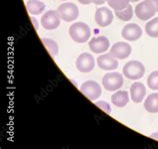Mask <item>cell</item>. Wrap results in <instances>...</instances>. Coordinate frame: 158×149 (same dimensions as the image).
Instances as JSON below:
<instances>
[{"mask_svg":"<svg viewBox=\"0 0 158 149\" xmlns=\"http://www.w3.org/2000/svg\"><path fill=\"white\" fill-rule=\"evenodd\" d=\"M69 35L77 43H84L90 38L91 30L84 22H74L69 27Z\"/></svg>","mask_w":158,"mask_h":149,"instance_id":"6da1fadb","label":"cell"},{"mask_svg":"<svg viewBox=\"0 0 158 149\" xmlns=\"http://www.w3.org/2000/svg\"><path fill=\"white\" fill-rule=\"evenodd\" d=\"M122 73L128 80H139L145 74V67L138 61H130L123 65Z\"/></svg>","mask_w":158,"mask_h":149,"instance_id":"7a4b0ae2","label":"cell"},{"mask_svg":"<svg viewBox=\"0 0 158 149\" xmlns=\"http://www.w3.org/2000/svg\"><path fill=\"white\" fill-rule=\"evenodd\" d=\"M57 13L59 15L61 20L66 22L75 21L79 16V9L78 7L72 2H66L61 4L57 8Z\"/></svg>","mask_w":158,"mask_h":149,"instance_id":"3957f363","label":"cell"},{"mask_svg":"<svg viewBox=\"0 0 158 149\" xmlns=\"http://www.w3.org/2000/svg\"><path fill=\"white\" fill-rule=\"evenodd\" d=\"M102 86L109 92H115L123 86V76L118 72H111L104 74Z\"/></svg>","mask_w":158,"mask_h":149,"instance_id":"277c9868","label":"cell"},{"mask_svg":"<svg viewBox=\"0 0 158 149\" xmlns=\"http://www.w3.org/2000/svg\"><path fill=\"white\" fill-rule=\"evenodd\" d=\"M135 15L140 20L143 21H147L151 17L155 15L156 13V8L153 4L149 1V0H143L140 3H138L135 7Z\"/></svg>","mask_w":158,"mask_h":149,"instance_id":"5b68a950","label":"cell"},{"mask_svg":"<svg viewBox=\"0 0 158 149\" xmlns=\"http://www.w3.org/2000/svg\"><path fill=\"white\" fill-rule=\"evenodd\" d=\"M80 92L90 101H95L101 96V86L95 81H86L80 86Z\"/></svg>","mask_w":158,"mask_h":149,"instance_id":"8992f818","label":"cell"},{"mask_svg":"<svg viewBox=\"0 0 158 149\" xmlns=\"http://www.w3.org/2000/svg\"><path fill=\"white\" fill-rule=\"evenodd\" d=\"M95 59L92 55H90L88 52L81 53L80 56L77 57L76 60V69L80 73H90L91 71H93V69L95 67Z\"/></svg>","mask_w":158,"mask_h":149,"instance_id":"52a82bcc","label":"cell"},{"mask_svg":"<svg viewBox=\"0 0 158 149\" xmlns=\"http://www.w3.org/2000/svg\"><path fill=\"white\" fill-rule=\"evenodd\" d=\"M61 19L56 10H48L41 17V25L46 30H53L60 25Z\"/></svg>","mask_w":158,"mask_h":149,"instance_id":"ba28073f","label":"cell"},{"mask_svg":"<svg viewBox=\"0 0 158 149\" xmlns=\"http://www.w3.org/2000/svg\"><path fill=\"white\" fill-rule=\"evenodd\" d=\"M131 45L124 41H118L111 47L109 53L117 60H125L131 55Z\"/></svg>","mask_w":158,"mask_h":149,"instance_id":"9c48e42d","label":"cell"},{"mask_svg":"<svg viewBox=\"0 0 158 149\" xmlns=\"http://www.w3.org/2000/svg\"><path fill=\"white\" fill-rule=\"evenodd\" d=\"M112 21H113V12L109 8L105 6L97 8L96 12H95V22L99 26L106 27L110 25Z\"/></svg>","mask_w":158,"mask_h":149,"instance_id":"30bf717a","label":"cell"},{"mask_svg":"<svg viewBox=\"0 0 158 149\" xmlns=\"http://www.w3.org/2000/svg\"><path fill=\"white\" fill-rule=\"evenodd\" d=\"M121 35L125 40L128 41H136L142 35V29L136 23H127L122 28Z\"/></svg>","mask_w":158,"mask_h":149,"instance_id":"8fae6325","label":"cell"},{"mask_svg":"<svg viewBox=\"0 0 158 149\" xmlns=\"http://www.w3.org/2000/svg\"><path fill=\"white\" fill-rule=\"evenodd\" d=\"M110 47L109 39L106 36H97L93 37L89 40V48L93 53H103L105 52Z\"/></svg>","mask_w":158,"mask_h":149,"instance_id":"7c38bea8","label":"cell"},{"mask_svg":"<svg viewBox=\"0 0 158 149\" xmlns=\"http://www.w3.org/2000/svg\"><path fill=\"white\" fill-rule=\"evenodd\" d=\"M96 64L103 71H114L118 68L117 59H115L110 53H104L97 57Z\"/></svg>","mask_w":158,"mask_h":149,"instance_id":"4fadbf2b","label":"cell"},{"mask_svg":"<svg viewBox=\"0 0 158 149\" xmlns=\"http://www.w3.org/2000/svg\"><path fill=\"white\" fill-rule=\"evenodd\" d=\"M146 95V88L140 82L133 83L130 87V97L134 103H141Z\"/></svg>","mask_w":158,"mask_h":149,"instance_id":"5bb4252c","label":"cell"},{"mask_svg":"<svg viewBox=\"0 0 158 149\" xmlns=\"http://www.w3.org/2000/svg\"><path fill=\"white\" fill-rule=\"evenodd\" d=\"M111 102L119 108L125 107L129 102V94L127 91H117L111 96Z\"/></svg>","mask_w":158,"mask_h":149,"instance_id":"9a60e30c","label":"cell"},{"mask_svg":"<svg viewBox=\"0 0 158 149\" xmlns=\"http://www.w3.org/2000/svg\"><path fill=\"white\" fill-rule=\"evenodd\" d=\"M46 5L40 0H28L26 2V8L27 11L31 15H39L42 14Z\"/></svg>","mask_w":158,"mask_h":149,"instance_id":"2e32d148","label":"cell"},{"mask_svg":"<svg viewBox=\"0 0 158 149\" xmlns=\"http://www.w3.org/2000/svg\"><path fill=\"white\" fill-rule=\"evenodd\" d=\"M144 108L149 113H158V93H152L144 101Z\"/></svg>","mask_w":158,"mask_h":149,"instance_id":"e0dca14e","label":"cell"},{"mask_svg":"<svg viewBox=\"0 0 158 149\" xmlns=\"http://www.w3.org/2000/svg\"><path fill=\"white\" fill-rule=\"evenodd\" d=\"M42 43L44 44V47H46V49L48 51L49 55L52 57L56 56L58 55V52H59V47H58V43L55 40L44 37V38H42Z\"/></svg>","mask_w":158,"mask_h":149,"instance_id":"ac0fdd59","label":"cell"},{"mask_svg":"<svg viewBox=\"0 0 158 149\" xmlns=\"http://www.w3.org/2000/svg\"><path fill=\"white\" fill-rule=\"evenodd\" d=\"M145 32L150 37H158V17L149 20V22L146 23Z\"/></svg>","mask_w":158,"mask_h":149,"instance_id":"d6986e66","label":"cell"},{"mask_svg":"<svg viewBox=\"0 0 158 149\" xmlns=\"http://www.w3.org/2000/svg\"><path fill=\"white\" fill-rule=\"evenodd\" d=\"M115 15L122 21H129L133 17V8L129 4L126 8H124L122 10H115Z\"/></svg>","mask_w":158,"mask_h":149,"instance_id":"ffe728a7","label":"cell"},{"mask_svg":"<svg viewBox=\"0 0 158 149\" xmlns=\"http://www.w3.org/2000/svg\"><path fill=\"white\" fill-rule=\"evenodd\" d=\"M131 0H107L109 7L115 10H122L130 4Z\"/></svg>","mask_w":158,"mask_h":149,"instance_id":"44dd1931","label":"cell"},{"mask_svg":"<svg viewBox=\"0 0 158 149\" xmlns=\"http://www.w3.org/2000/svg\"><path fill=\"white\" fill-rule=\"evenodd\" d=\"M147 86L149 89L157 91L158 90V71L152 72L147 78Z\"/></svg>","mask_w":158,"mask_h":149,"instance_id":"7402d4cb","label":"cell"},{"mask_svg":"<svg viewBox=\"0 0 158 149\" xmlns=\"http://www.w3.org/2000/svg\"><path fill=\"white\" fill-rule=\"evenodd\" d=\"M95 105H96L97 107H99L100 109H102L103 111L105 112V113H108L109 114L111 112V107L109 105V103H107L106 101L104 100H100V101H97L95 102Z\"/></svg>","mask_w":158,"mask_h":149,"instance_id":"603a6c76","label":"cell"},{"mask_svg":"<svg viewBox=\"0 0 158 149\" xmlns=\"http://www.w3.org/2000/svg\"><path fill=\"white\" fill-rule=\"evenodd\" d=\"M79 3L83 4V5H88V4L94 3V0H77Z\"/></svg>","mask_w":158,"mask_h":149,"instance_id":"cb8c5ba5","label":"cell"},{"mask_svg":"<svg viewBox=\"0 0 158 149\" xmlns=\"http://www.w3.org/2000/svg\"><path fill=\"white\" fill-rule=\"evenodd\" d=\"M31 21H32V23H33V25H34V28H35V29H36V30L38 29L39 24H38V21H37V19L33 17V16H31Z\"/></svg>","mask_w":158,"mask_h":149,"instance_id":"d4e9b609","label":"cell"},{"mask_svg":"<svg viewBox=\"0 0 158 149\" xmlns=\"http://www.w3.org/2000/svg\"><path fill=\"white\" fill-rule=\"evenodd\" d=\"M105 2H107V0H94V4H96V5H102Z\"/></svg>","mask_w":158,"mask_h":149,"instance_id":"484cf974","label":"cell"},{"mask_svg":"<svg viewBox=\"0 0 158 149\" xmlns=\"http://www.w3.org/2000/svg\"><path fill=\"white\" fill-rule=\"evenodd\" d=\"M149 1H150L153 5L155 6V8H156V11L158 12V0H149Z\"/></svg>","mask_w":158,"mask_h":149,"instance_id":"4316f807","label":"cell"},{"mask_svg":"<svg viewBox=\"0 0 158 149\" xmlns=\"http://www.w3.org/2000/svg\"><path fill=\"white\" fill-rule=\"evenodd\" d=\"M150 137L153 138V139H155V140H157V141H158V132H155V133L151 134Z\"/></svg>","mask_w":158,"mask_h":149,"instance_id":"83f0119b","label":"cell"},{"mask_svg":"<svg viewBox=\"0 0 158 149\" xmlns=\"http://www.w3.org/2000/svg\"><path fill=\"white\" fill-rule=\"evenodd\" d=\"M140 0H131V2H138Z\"/></svg>","mask_w":158,"mask_h":149,"instance_id":"f1b7e54d","label":"cell"},{"mask_svg":"<svg viewBox=\"0 0 158 149\" xmlns=\"http://www.w3.org/2000/svg\"><path fill=\"white\" fill-rule=\"evenodd\" d=\"M62 1H66V0H62Z\"/></svg>","mask_w":158,"mask_h":149,"instance_id":"f546056e","label":"cell"}]
</instances>
